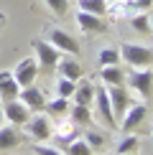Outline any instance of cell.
<instances>
[{"label": "cell", "mask_w": 153, "mask_h": 155, "mask_svg": "<svg viewBox=\"0 0 153 155\" xmlns=\"http://www.w3.org/2000/svg\"><path fill=\"white\" fill-rule=\"evenodd\" d=\"M3 114H5V120L13 122V125H25V122L31 120V109L25 107L21 99L3 102Z\"/></svg>", "instance_id": "obj_9"}, {"label": "cell", "mask_w": 153, "mask_h": 155, "mask_svg": "<svg viewBox=\"0 0 153 155\" xmlns=\"http://www.w3.org/2000/svg\"><path fill=\"white\" fill-rule=\"evenodd\" d=\"M100 79L107 87H117V84H125V71L120 69V64H115V66H100Z\"/></svg>", "instance_id": "obj_16"}, {"label": "cell", "mask_w": 153, "mask_h": 155, "mask_svg": "<svg viewBox=\"0 0 153 155\" xmlns=\"http://www.w3.org/2000/svg\"><path fill=\"white\" fill-rule=\"evenodd\" d=\"M18 99H21L31 112H41V109L46 107V97H43V92H41V89H36L33 84H31V87H21Z\"/></svg>", "instance_id": "obj_10"}, {"label": "cell", "mask_w": 153, "mask_h": 155, "mask_svg": "<svg viewBox=\"0 0 153 155\" xmlns=\"http://www.w3.org/2000/svg\"><path fill=\"white\" fill-rule=\"evenodd\" d=\"M69 112H72V120L76 122V125H84V127L92 125V112H89V107H84V104H74Z\"/></svg>", "instance_id": "obj_21"}, {"label": "cell", "mask_w": 153, "mask_h": 155, "mask_svg": "<svg viewBox=\"0 0 153 155\" xmlns=\"http://www.w3.org/2000/svg\"><path fill=\"white\" fill-rule=\"evenodd\" d=\"M127 81H130V87L135 89L138 94L153 97V71L148 66L145 69H133V71L127 74Z\"/></svg>", "instance_id": "obj_6"}, {"label": "cell", "mask_w": 153, "mask_h": 155, "mask_svg": "<svg viewBox=\"0 0 153 155\" xmlns=\"http://www.w3.org/2000/svg\"><path fill=\"white\" fill-rule=\"evenodd\" d=\"M97 64H100V66H115V64H120V48H112V46L100 48Z\"/></svg>", "instance_id": "obj_18"}, {"label": "cell", "mask_w": 153, "mask_h": 155, "mask_svg": "<svg viewBox=\"0 0 153 155\" xmlns=\"http://www.w3.org/2000/svg\"><path fill=\"white\" fill-rule=\"evenodd\" d=\"M79 10L92 13V15H105L107 13V0H79Z\"/></svg>", "instance_id": "obj_19"}, {"label": "cell", "mask_w": 153, "mask_h": 155, "mask_svg": "<svg viewBox=\"0 0 153 155\" xmlns=\"http://www.w3.org/2000/svg\"><path fill=\"white\" fill-rule=\"evenodd\" d=\"M43 109H46L49 114H59V117H61V114L69 112V99H66V97H56L54 102H46Z\"/></svg>", "instance_id": "obj_22"}, {"label": "cell", "mask_w": 153, "mask_h": 155, "mask_svg": "<svg viewBox=\"0 0 153 155\" xmlns=\"http://www.w3.org/2000/svg\"><path fill=\"white\" fill-rule=\"evenodd\" d=\"M130 25L138 31V33H151V21H148V13H138V15L130 18Z\"/></svg>", "instance_id": "obj_25"}, {"label": "cell", "mask_w": 153, "mask_h": 155, "mask_svg": "<svg viewBox=\"0 0 153 155\" xmlns=\"http://www.w3.org/2000/svg\"><path fill=\"white\" fill-rule=\"evenodd\" d=\"M130 155H138V153H130Z\"/></svg>", "instance_id": "obj_32"}, {"label": "cell", "mask_w": 153, "mask_h": 155, "mask_svg": "<svg viewBox=\"0 0 153 155\" xmlns=\"http://www.w3.org/2000/svg\"><path fill=\"white\" fill-rule=\"evenodd\" d=\"M41 74L38 71V61L36 56L33 59H23L15 64V69H13V76H15L18 87H31V84H36V76Z\"/></svg>", "instance_id": "obj_5"}, {"label": "cell", "mask_w": 153, "mask_h": 155, "mask_svg": "<svg viewBox=\"0 0 153 155\" xmlns=\"http://www.w3.org/2000/svg\"><path fill=\"white\" fill-rule=\"evenodd\" d=\"M76 25L82 28V33H105L107 31V23L102 21V15H92L84 10L76 13Z\"/></svg>", "instance_id": "obj_11"}, {"label": "cell", "mask_w": 153, "mask_h": 155, "mask_svg": "<svg viewBox=\"0 0 153 155\" xmlns=\"http://www.w3.org/2000/svg\"><path fill=\"white\" fill-rule=\"evenodd\" d=\"M46 5H49V10L54 13V15H66L69 13V0H46Z\"/></svg>", "instance_id": "obj_26"}, {"label": "cell", "mask_w": 153, "mask_h": 155, "mask_svg": "<svg viewBox=\"0 0 153 155\" xmlns=\"http://www.w3.org/2000/svg\"><path fill=\"white\" fill-rule=\"evenodd\" d=\"M3 120H5V114H3V102H0V125H3Z\"/></svg>", "instance_id": "obj_30"}, {"label": "cell", "mask_w": 153, "mask_h": 155, "mask_svg": "<svg viewBox=\"0 0 153 155\" xmlns=\"http://www.w3.org/2000/svg\"><path fill=\"white\" fill-rule=\"evenodd\" d=\"M107 94H110V104H112V114L120 125V117L125 114V109L130 107V94H127L125 84H117V87H107Z\"/></svg>", "instance_id": "obj_8"}, {"label": "cell", "mask_w": 153, "mask_h": 155, "mask_svg": "<svg viewBox=\"0 0 153 155\" xmlns=\"http://www.w3.org/2000/svg\"><path fill=\"white\" fill-rule=\"evenodd\" d=\"M33 51H36L38 71L51 74L56 69V64H59V59H61V51L56 48V46H51L49 41H41V38H36V41H33Z\"/></svg>", "instance_id": "obj_1"}, {"label": "cell", "mask_w": 153, "mask_h": 155, "mask_svg": "<svg viewBox=\"0 0 153 155\" xmlns=\"http://www.w3.org/2000/svg\"><path fill=\"white\" fill-rule=\"evenodd\" d=\"M33 150H36V155H61L59 150H54L49 145H33Z\"/></svg>", "instance_id": "obj_28"}, {"label": "cell", "mask_w": 153, "mask_h": 155, "mask_svg": "<svg viewBox=\"0 0 153 155\" xmlns=\"http://www.w3.org/2000/svg\"><path fill=\"white\" fill-rule=\"evenodd\" d=\"M56 71H59L61 76H66V79L72 81H79L82 74H84V69H82V64L72 59V56H66V59H59V64H56Z\"/></svg>", "instance_id": "obj_13"}, {"label": "cell", "mask_w": 153, "mask_h": 155, "mask_svg": "<svg viewBox=\"0 0 153 155\" xmlns=\"http://www.w3.org/2000/svg\"><path fill=\"white\" fill-rule=\"evenodd\" d=\"M72 99H74V104H84V107H89V104L94 102V87H92V81L79 79V81H76L74 94H72Z\"/></svg>", "instance_id": "obj_15"}, {"label": "cell", "mask_w": 153, "mask_h": 155, "mask_svg": "<svg viewBox=\"0 0 153 155\" xmlns=\"http://www.w3.org/2000/svg\"><path fill=\"white\" fill-rule=\"evenodd\" d=\"M84 140H87V145L92 147V150H102V147H105V135H100V132H87L84 135Z\"/></svg>", "instance_id": "obj_27"}, {"label": "cell", "mask_w": 153, "mask_h": 155, "mask_svg": "<svg viewBox=\"0 0 153 155\" xmlns=\"http://www.w3.org/2000/svg\"><path fill=\"white\" fill-rule=\"evenodd\" d=\"M74 89H76V81L66 79V76H59V81H56V97H66V99H72Z\"/></svg>", "instance_id": "obj_23"}, {"label": "cell", "mask_w": 153, "mask_h": 155, "mask_svg": "<svg viewBox=\"0 0 153 155\" xmlns=\"http://www.w3.org/2000/svg\"><path fill=\"white\" fill-rule=\"evenodd\" d=\"M25 125H28V135H31L33 140H49V137H51V125H49L46 117H41V114L31 117Z\"/></svg>", "instance_id": "obj_14"}, {"label": "cell", "mask_w": 153, "mask_h": 155, "mask_svg": "<svg viewBox=\"0 0 153 155\" xmlns=\"http://www.w3.org/2000/svg\"><path fill=\"white\" fill-rule=\"evenodd\" d=\"M49 43L56 46L61 54H69V56L79 54V41H76L72 33H66L64 28H51L49 31Z\"/></svg>", "instance_id": "obj_3"}, {"label": "cell", "mask_w": 153, "mask_h": 155, "mask_svg": "<svg viewBox=\"0 0 153 155\" xmlns=\"http://www.w3.org/2000/svg\"><path fill=\"white\" fill-rule=\"evenodd\" d=\"M148 21H151V33H153V13H148Z\"/></svg>", "instance_id": "obj_31"}, {"label": "cell", "mask_w": 153, "mask_h": 155, "mask_svg": "<svg viewBox=\"0 0 153 155\" xmlns=\"http://www.w3.org/2000/svg\"><path fill=\"white\" fill-rule=\"evenodd\" d=\"M18 94H21V87H18L13 71H0V102L18 99Z\"/></svg>", "instance_id": "obj_12"}, {"label": "cell", "mask_w": 153, "mask_h": 155, "mask_svg": "<svg viewBox=\"0 0 153 155\" xmlns=\"http://www.w3.org/2000/svg\"><path fill=\"white\" fill-rule=\"evenodd\" d=\"M21 143V132L13 125H0V150H13Z\"/></svg>", "instance_id": "obj_17"}, {"label": "cell", "mask_w": 153, "mask_h": 155, "mask_svg": "<svg viewBox=\"0 0 153 155\" xmlns=\"http://www.w3.org/2000/svg\"><path fill=\"white\" fill-rule=\"evenodd\" d=\"M120 59H125L130 66H135V69H145V66L153 64V48L140 46V43H123Z\"/></svg>", "instance_id": "obj_2"}, {"label": "cell", "mask_w": 153, "mask_h": 155, "mask_svg": "<svg viewBox=\"0 0 153 155\" xmlns=\"http://www.w3.org/2000/svg\"><path fill=\"white\" fill-rule=\"evenodd\" d=\"M145 114H148V107H145V102H138V104H130L125 109V114L120 117V127H123V132H135L140 125H143Z\"/></svg>", "instance_id": "obj_4"}, {"label": "cell", "mask_w": 153, "mask_h": 155, "mask_svg": "<svg viewBox=\"0 0 153 155\" xmlns=\"http://www.w3.org/2000/svg\"><path fill=\"white\" fill-rule=\"evenodd\" d=\"M0 23H3V18H0Z\"/></svg>", "instance_id": "obj_33"}, {"label": "cell", "mask_w": 153, "mask_h": 155, "mask_svg": "<svg viewBox=\"0 0 153 155\" xmlns=\"http://www.w3.org/2000/svg\"><path fill=\"white\" fill-rule=\"evenodd\" d=\"M135 8L143 13V10H148V8H153V0H135Z\"/></svg>", "instance_id": "obj_29"}, {"label": "cell", "mask_w": 153, "mask_h": 155, "mask_svg": "<svg viewBox=\"0 0 153 155\" xmlns=\"http://www.w3.org/2000/svg\"><path fill=\"white\" fill-rule=\"evenodd\" d=\"M66 155H94V150L87 145L84 137H76L72 143H66Z\"/></svg>", "instance_id": "obj_20"}, {"label": "cell", "mask_w": 153, "mask_h": 155, "mask_svg": "<svg viewBox=\"0 0 153 155\" xmlns=\"http://www.w3.org/2000/svg\"><path fill=\"white\" fill-rule=\"evenodd\" d=\"M94 102H97V112H100V117L102 122H105L110 130H117V120H115V114H112V104H110V94H107V87H100V89H94Z\"/></svg>", "instance_id": "obj_7"}, {"label": "cell", "mask_w": 153, "mask_h": 155, "mask_svg": "<svg viewBox=\"0 0 153 155\" xmlns=\"http://www.w3.org/2000/svg\"><path fill=\"white\" fill-rule=\"evenodd\" d=\"M135 150H138V137L127 132L125 137L117 143V155H130V153H135Z\"/></svg>", "instance_id": "obj_24"}]
</instances>
